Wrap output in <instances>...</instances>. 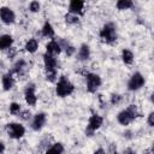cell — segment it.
Listing matches in <instances>:
<instances>
[{
  "instance_id": "cell-3",
  "label": "cell",
  "mask_w": 154,
  "mask_h": 154,
  "mask_svg": "<svg viewBox=\"0 0 154 154\" xmlns=\"http://www.w3.org/2000/svg\"><path fill=\"white\" fill-rule=\"evenodd\" d=\"M75 90V85L65 77L61 76L59 78V81L57 82V87H55V93L58 96L60 97H66L69 95H71Z\"/></svg>"
},
{
  "instance_id": "cell-25",
  "label": "cell",
  "mask_w": 154,
  "mask_h": 154,
  "mask_svg": "<svg viewBox=\"0 0 154 154\" xmlns=\"http://www.w3.org/2000/svg\"><path fill=\"white\" fill-rule=\"evenodd\" d=\"M65 20H66V23H69V24H76V23L78 22V16L67 13V14L65 16Z\"/></svg>"
},
{
  "instance_id": "cell-17",
  "label": "cell",
  "mask_w": 154,
  "mask_h": 154,
  "mask_svg": "<svg viewBox=\"0 0 154 154\" xmlns=\"http://www.w3.org/2000/svg\"><path fill=\"white\" fill-rule=\"evenodd\" d=\"M41 34H42V36H43V37H48V38L54 37L55 31H54L53 25H52L49 22H46V23L43 24L42 29H41Z\"/></svg>"
},
{
  "instance_id": "cell-9",
  "label": "cell",
  "mask_w": 154,
  "mask_h": 154,
  "mask_svg": "<svg viewBox=\"0 0 154 154\" xmlns=\"http://www.w3.org/2000/svg\"><path fill=\"white\" fill-rule=\"evenodd\" d=\"M24 99H25V102L29 106H35L36 105L37 96L35 94V84L34 83H30V84L26 85V88L24 90Z\"/></svg>"
},
{
  "instance_id": "cell-30",
  "label": "cell",
  "mask_w": 154,
  "mask_h": 154,
  "mask_svg": "<svg viewBox=\"0 0 154 154\" xmlns=\"http://www.w3.org/2000/svg\"><path fill=\"white\" fill-rule=\"evenodd\" d=\"M147 123L149 126H154V113L150 112L149 116H148V119H147Z\"/></svg>"
},
{
  "instance_id": "cell-12",
  "label": "cell",
  "mask_w": 154,
  "mask_h": 154,
  "mask_svg": "<svg viewBox=\"0 0 154 154\" xmlns=\"http://www.w3.org/2000/svg\"><path fill=\"white\" fill-rule=\"evenodd\" d=\"M84 5H85V2L81 1V0H72V1H70V4H69V13L75 14V16L83 14Z\"/></svg>"
},
{
  "instance_id": "cell-31",
  "label": "cell",
  "mask_w": 154,
  "mask_h": 154,
  "mask_svg": "<svg viewBox=\"0 0 154 154\" xmlns=\"http://www.w3.org/2000/svg\"><path fill=\"white\" fill-rule=\"evenodd\" d=\"M94 154H106V152H105L103 148H97V149L94 152Z\"/></svg>"
},
{
  "instance_id": "cell-23",
  "label": "cell",
  "mask_w": 154,
  "mask_h": 154,
  "mask_svg": "<svg viewBox=\"0 0 154 154\" xmlns=\"http://www.w3.org/2000/svg\"><path fill=\"white\" fill-rule=\"evenodd\" d=\"M20 111H22V108H20V105H19V103L12 102V103L10 105V113H11V114H13V116L19 114Z\"/></svg>"
},
{
  "instance_id": "cell-8",
  "label": "cell",
  "mask_w": 154,
  "mask_h": 154,
  "mask_svg": "<svg viewBox=\"0 0 154 154\" xmlns=\"http://www.w3.org/2000/svg\"><path fill=\"white\" fill-rule=\"evenodd\" d=\"M0 19L4 24H13L14 20H16V14L13 12L12 8L7 7V6H2L0 7Z\"/></svg>"
},
{
  "instance_id": "cell-26",
  "label": "cell",
  "mask_w": 154,
  "mask_h": 154,
  "mask_svg": "<svg viewBox=\"0 0 154 154\" xmlns=\"http://www.w3.org/2000/svg\"><path fill=\"white\" fill-rule=\"evenodd\" d=\"M122 95H119V94H112L111 95V103L113 105V106H116V105H119L120 102H122Z\"/></svg>"
},
{
  "instance_id": "cell-21",
  "label": "cell",
  "mask_w": 154,
  "mask_h": 154,
  "mask_svg": "<svg viewBox=\"0 0 154 154\" xmlns=\"http://www.w3.org/2000/svg\"><path fill=\"white\" fill-rule=\"evenodd\" d=\"M24 48H25V51L29 52V53H35V52L37 51V48H38V42H37V40H36V38H29V40L26 41Z\"/></svg>"
},
{
  "instance_id": "cell-14",
  "label": "cell",
  "mask_w": 154,
  "mask_h": 154,
  "mask_svg": "<svg viewBox=\"0 0 154 154\" xmlns=\"http://www.w3.org/2000/svg\"><path fill=\"white\" fill-rule=\"evenodd\" d=\"M90 58V48L88 45L83 43L81 45V47L78 48V52H77V59L81 60V61H87L89 60Z\"/></svg>"
},
{
  "instance_id": "cell-27",
  "label": "cell",
  "mask_w": 154,
  "mask_h": 154,
  "mask_svg": "<svg viewBox=\"0 0 154 154\" xmlns=\"http://www.w3.org/2000/svg\"><path fill=\"white\" fill-rule=\"evenodd\" d=\"M57 71H49V72H46V79L49 81V82H55L57 79Z\"/></svg>"
},
{
  "instance_id": "cell-1",
  "label": "cell",
  "mask_w": 154,
  "mask_h": 154,
  "mask_svg": "<svg viewBox=\"0 0 154 154\" xmlns=\"http://www.w3.org/2000/svg\"><path fill=\"white\" fill-rule=\"evenodd\" d=\"M138 117V111H137V107L135 105H130L128 106L125 109L120 111L118 114H117V120L120 125L123 126H126L129 125L130 123H132L136 118Z\"/></svg>"
},
{
  "instance_id": "cell-22",
  "label": "cell",
  "mask_w": 154,
  "mask_h": 154,
  "mask_svg": "<svg viewBox=\"0 0 154 154\" xmlns=\"http://www.w3.org/2000/svg\"><path fill=\"white\" fill-rule=\"evenodd\" d=\"M116 6H117L118 10L123 11V10H129V8H131V7L134 6V2H132L131 0H118L117 4H116Z\"/></svg>"
},
{
  "instance_id": "cell-13",
  "label": "cell",
  "mask_w": 154,
  "mask_h": 154,
  "mask_svg": "<svg viewBox=\"0 0 154 154\" xmlns=\"http://www.w3.org/2000/svg\"><path fill=\"white\" fill-rule=\"evenodd\" d=\"M60 52H61V46H60V43H59L58 41L51 40V41L46 45V53H48V54L55 57V55L60 54Z\"/></svg>"
},
{
  "instance_id": "cell-16",
  "label": "cell",
  "mask_w": 154,
  "mask_h": 154,
  "mask_svg": "<svg viewBox=\"0 0 154 154\" xmlns=\"http://www.w3.org/2000/svg\"><path fill=\"white\" fill-rule=\"evenodd\" d=\"M12 43H13V38L11 35H8V34L0 35V51H5V49L11 48Z\"/></svg>"
},
{
  "instance_id": "cell-10",
  "label": "cell",
  "mask_w": 154,
  "mask_h": 154,
  "mask_svg": "<svg viewBox=\"0 0 154 154\" xmlns=\"http://www.w3.org/2000/svg\"><path fill=\"white\" fill-rule=\"evenodd\" d=\"M47 122V114L43 113V112H40V113H36L32 118V122H31V129L34 131H40L45 124Z\"/></svg>"
},
{
  "instance_id": "cell-15",
  "label": "cell",
  "mask_w": 154,
  "mask_h": 154,
  "mask_svg": "<svg viewBox=\"0 0 154 154\" xmlns=\"http://www.w3.org/2000/svg\"><path fill=\"white\" fill-rule=\"evenodd\" d=\"M1 83H2L4 90H11L13 88V85H14V78H13V76L10 72H7V73H5L2 76Z\"/></svg>"
},
{
  "instance_id": "cell-4",
  "label": "cell",
  "mask_w": 154,
  "mask_h": 154,
  "mask_svg": "<svg viewBox=\"0 0 154 154\" xmlns=\"http://www.w3.org/2000/svg\"><path fill=\"white\" fill-rule=\"evenodd\" d=\"M102 123H103V118H102L101 116H99V114H93V116H90V118H89V120H88L87 129H85V134H87L88 136H93L94 132L101 128Z\"/></svg>"
},
{
  "instance_id": "cell-19",
  "label": "cell",
  "mask_w": 154,
  "mask_h": 154,
  "mask_svg": "<svg viewBox=\"0 0 154 154\" xmlns=\"http://www.w3.org/2000/svg\"><path fill=\"white\" fill-rule=\"evenodd\" d=\"M122 60L125 65H131L134 63V53L130 49H123L122 51Z\"/></svg>"
},
{
  "instance_id": "cell-28",
  "label": "cell",
  "mask_w": 154,
  "mask_h": 154,
  "mask_svg": "<svg viewBox=\"0 0 154 154\" xmlns=\"http://www.w3.org/2000/svg\"><path fill=\"white\" fill-rule=\"evenodd\" d=\"M18 117H20V119H23V120H29V119L31 118V113H30V111H28V109L20 111L19 114H18Z\"/></svg>"
},
{
  "instance_id": "cell-18",
  "label": "cell",
  "mask_w": 154,
  "mask_h": 154,
  "mask_svg": "<svg viewBox=\"0 0 154 154\" xmlns=\"http://www.w3.org/2000/svg\"><path fill=\"white\" fill-rule=\"evenodd\" d=\"M25 66H26V64H25V61L23 60V59H20V60H18L14 65H13V69L10 71V73L11 75H13V73H16V75H18V76H20L22 73H23V71H24V69H25Z\"/></svg>"
},
{
  "instance_id": "cell-7",
  "label": "cell",
  "mask_w": 154,
  "mask_h": 154,
  "mask_svg": "<svg viewBox=\"0 0 154 154\" xmlns=\"http://www.w3.org/2000/svg\"><path fill=\"white\" fill-rule=\"evenodd\" d=\"M144 82H146V79H144L143 75L141 72H135L128 82V89L131 91H136L144 85Z\"/></svg>"
},
{
  "instance_id": "cell-2",
  "label": "cell",
  "mask_w": 154,
  "mask_h": 154,
  "mask_svg": "<svg viewBox=\"0 0 154 154\" xmlns=\"http://www.w3.org/2000/svg\"><path fill=\"white\" fill-rule=\"evenodd\" d=\"M100 37L103 42L112 45L117 41V26L114 23H106L100 30Z\"/></svg>"
},
{
  "instance_id": "cell-5",
  "label": "cell",
  "mask_w": 154,
  "mask_h": 154,
  "mask_svg": "<svg viewBox=\"0 0 154 154\" xmlns=\"http://www.w3.org/2000/svg\"><path fill=\"white\" fill-rule=\"evenodd\" d=\"M7 135L13 140H19L25 134V128L19 123H10L6 125Z\"/></svg>"
},
{
  "instance_id": "cell-24",
  "label": "cell",
  "mask_w": 154,
  "mask_h": 154,
  "mask_svg": "<svg viewBox=\"0 0 154 154\" xmlns=\"http://www.w3.org/2000/svg\"><path fill=\"white\" fill-rule=\"evenodd\" d=\"M41 8V4L38 1H31L29 4V11L30 12H38Z\"/></svg>"
},
{
  "instance_id": "cell-11",
  "label": "cell",
  "mask_w": 154,
  "mask_h": 154,
  "mask_svg": "<svg viewBox=\"0 0 154 154\" xmlns=\"http://www.w3.org/2000/svg\"><path fill=\"white\" fill-rule=\"evenodd\" d=\"M43 64H45L46 72L57 71V69H58V60H57V58L51 55V54H48V53L43 54Z\"/></svg>"
},
{
  "instance_id": "cell-32",
  "label": "cell",
  "mask_w": 154,
  "mask_h": 154,
  "mask_svg": "<svg viewBox=\"0 0 154 154\" xmlns=\"http://www.w3.org/2000/svg\"><path fill=\"white\" fill-rule=\"evenodd\" d=\"M123 154H136V152L135 150H132L131 148H128V149H125L124 150V153Z\"/></svg>"
},
{
  "instance_id": "cell-29",
  "label": "cell",
  "mask_w": 154,
  "mask_h": 154,
  "mask_svg": "<svg viewBox=\"0 0 154 154\" xmlns=\"http://www.w3.org/2000/svg\"><path fill=\"white\" fill-rule=\"evenodd\" d=\"M64 49H65V54H66L67 57L73 55V54H75V52H76V48H75L73 46H71V45H67Z\"/></svg>"
},
{
  "instance_id": "cell-6",
  "label": "cell",
  "mask_w": 154,
  "mask_h": 154,
  "mask_svg": "<svg viewBox=\"0 0 154 154\" xmlns=\"http://www.w3.org/2000/svg\"><path fill=\"white\" fill-rule=\"evenodd\" d=\"M85 82H87V90L89 93H96V90L100 88V85L102 83L101 77L96 73H93V72L87 73Z\"/></svg>"
},
{
  "instance_id": "cell-33",
  "label": "cell",
  "mask_w": 154,
  "mask_h": 154,
  "mask_svg": "<svg viewBox=\"0 0 154 154\" xmlns=\"http://www.w3.org/2000/svg\"><path fill=\"white\" fill-rule=\"evenodd\" d=\"M4 150H5V144H4V142H0V154H2Z\"/></svg>"
},
{
  "instance_id": "cell-20",
  "label": "cell",
  "mask_w": 154,
  "mask_h": 154,
  "mask_svg": "<svg viewBox=\"0 0 154 154\" xmlns=\"http://www.w3.org/2000/svg\"><path fill=\"white\" fill-rule=\"evenodd\" d=\"M63 152H64V146H63L61 143L57 142V143H53V144L45 152V154H63Z\"/></svg>"
}]
</instances>
